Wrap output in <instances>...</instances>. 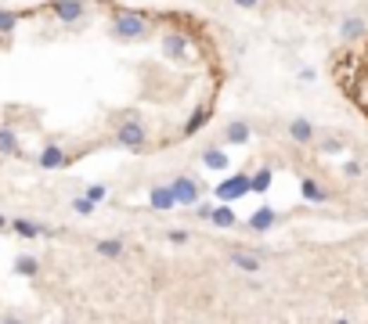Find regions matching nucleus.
<instances>
[{
  "instance_id": "obj_13",
  "label": "nucleus",
  "mask_w": 368,
  "mask_h": 324,
  "mask_svg": "<svg viewBox=\"0 0 368 324\" xmlns=\"http://www.w3.org/2000/svg\"><path fill=\"white\" fill-rule=\"evenodd\" d=\"M61 162H66V151L54 148V144H47V148L37 155V166H40V170H58Z\"/></svg>"
},
{
  "instance_id": "obj_9",
  "label": "nucleus",
  "mask_w": 368,
  "mask_h": 324,
  "mask_svg": "<svg viewBox=\"0 0 368 324\" xmlns=\"http://www.w3.org/2000/svg\"><path fill=\"white\" fill-rule=\"evenodd\" d=\"M274 223H278V213H274L271 206H260V209L250 216V223H245V227H250V231H257V235H267Z\"/></svg>"
},
{
  "instance_id": "obj_15",
  "label": "nucleus",
  "mask_w": 368,
  "mask_h": 324,
  "mask_svg": "<svg viewBox=\"0 0 368 324\" xmlns=\"http://www.w3.org/2000/svg\"><path fill=\"white\" fill-rule=\"evenodd\" d=\"M209 223L213 227H235V213H231V202H221V206H213V213H209Z\"/></svg>"
},
{
  "instance_id": "obj_19",
  "label": "nucleus",
  "mask_w": 368,
  "mask_h": 324,
  "mask_svg": "<svg viewBox=\"0 0 368 324\" xmlns=\"http://www.w3.org/2000/svg\"><path fill=\"white\" fill-rule=\"evenodd\" d=\"M0 155H18V137L11 126H0Z\"/></svg>"
},
{
  "instance_id": "obj_12",
  "label": "nucleus",
  "mask_w": 368,
  "mask_h": 324,
  "mask_svg": "<svg viewBox=\"0 0 368 324\" xmlns=\"http://www.w3.org/2000/svg\"><path fill=\"white\" fill-rule=\"evenodd\" d=\"M300 194H303L307 202H314V206L329 202V191H325L318 180H311V177H303V180H300Z\"/></svg>"
},
{
  "instance_id": "obj_1",
  "label": "nucleus",
  "mask_w": 368,
  "mask_h": 324,
  "mask_svg": "<svg viewBox=\"0 0 368 324\" xmlns=\"http://www.w3.org/2000/svg\"><path fill=\"white\" fill-rule=\"evenodd\" d=\"M109 37L116 44H137V40H148L152 37V15L148 11H116L112 25H109Z\"/></svg>"
},
{
  "instance_id": "obj_7",
  "label": "nucleus",
  "mask_w": 368,
  "mask_h": 324,
  "mask_svg": "<svg viewBox=\"0 0 368 324\" xmlns=\"http://www.w3.org/2000/svg\"><path fill=\"white\" fill-rule=\"evenodd\" d=\"M148 206H152V209H159V213H170V209L177 206L170 184H152V187H148Z\"/></svg>"
},
{
  "instance_id": "obj_27",
  "label": "nucleus",
  "mask_w": 368,
  "mask_h": 324,
  "mask_svg": "<svg viewBox=\"0 0 368 324\" xmlns=\"http://www.w3.org/2000/svg\"><path fill=\"white\" fill-rule=\"evenodd\" d=\"M166 238H170L173 245H184V242H192V235H188V231H180V227H177V231H170Z\"/></svg>"
},
{
  "instance_id": "obj_21",
  "label": "nucleus",
  "mask_w": 368,
  "mask_h": 324,
  "mask_svg": "<svg viewBox=\"0 0 368 324\" xmlns=\"http://www.w3.org/2000/svg\"><path fill=\"white\" fill-rule=\"evenodd\" d=\"M271 177H274L271 166H264V170H257V173L250 177V187H253V191H267V187H271Z\"/></svg>"
},
{
  "instance_id": "obj_4",
  "label": "nucleus",
  "mask_w": 368,
  "mask_h": 324,
  "mask_svg": "<svg viewBox=\"0 0 368 324\" xmlns=\"http://www.w3.org/2000/svg\"><path fill=\"white\" fill-rule=\"evenodd\" d=\"M87 11H90V0H58V4L51 8V15L61 25H76L80 18H87Z\"/></svg>"
},
{
  "instance_id": "obj_28",
  "label": "nucleus",
  "mask_w": 368,
  "mask_h": 324,
  "mask_svg": "<svg viewBox=\"0 0 368 324\" xmlns=\"http://www.w3.org/2000/svg\"><path fill=\"white\" fill-rule=\"evenodd\" d=\"M206 116H209V112H206V108H199V112H195V116H192V123H188V134H192V130H199V126H202V123H206Z\"/></svg>"
},
{
  "instance_id": "obj_26",
  "label": "nucleus",
  "mask_w": 368,
  "mask_h": 324,
  "mask_svg": "<svg viewBox=\"0 0 368 324\" xmlns=\"http://www.w3.org/2000/svg\"><path fill=\"white\" fill-rule=\"evenodd\" d=\"M87 199H90V202H102V199H105V184H90V187H87Z\"/></svg>"
},
{
  "instance_id": "obj_18",
  "label": "nucleus",
  "mask_w": 368,
  "mask_h": 324,
  "mask_svg": "<svg viewBox=\"0 0 368 324\" xmlns=\"http://www.w3.org/2000/svg\"><path fill=\"white\" fill-rule=\"evenodd\" d=\"M37 270H40V263H37V256H15V274H22V278H37Z\"/></svg>"
},
{
  "instance_id": "obj_16",
  "label": "nucleus",
  "mask_w": 368,
  "mask_h": 324,
  "mask_svg": "<svg viewBox=\"0 0 368 324\" xmlns=\"http://www.w3.org/2000/svg\"><path fill=\"white\" fill-rule=\"evenodd\" d=\"M224 141H228V144H245V141H250V126H245L242 119L228 123V126H224Z\"/></svg>"
},
{
  "instance_id": "obj_5",
  "label": "nucleus",
  "mask_w": 368,
  "mask_h": 324,
  "mask_svg": "<svg viewBox=\"0 0 368 324\" xmlns=\"http://www.w3.org/2000/svg\"><path fill=\"white\" fill-rule=\"evenodd\" d=\"M250 173H231L224 184H217V199L221 202H238L242 194H250Z\"/></svg>"
},
{
  "instance_id": "obj_23",
  "label": "nucleus",
  "mask_w": 368,
  "mask_h": 324,
  "mask_svg": "<svg viewBox=\"0 0 368 324\" xmlns=\"http://www.w3.org/2000/svg\"><path fill=\"white\" fill-rule=\"evenodd\" d=\"M94 206H98V202H90L87 194H80V199H73V213H76V216H90V213H94Z\"/></svg>"
},
{
  "instance_id": "obj_30",
  "label": "nucleus",
  "mask_w": 368,
  "mask_h": 324,
  "mask_svg": "<svg viewBox=\"0 0 368 324\" xmlns=\"http://www.w3.org/2000/svg\"><path fill=\"white\" fill-rule=\"evenodd\" d=\"M343 173H347V177H361V162H347Z\"/></svg>"
},
{
  "instance_id": "obj_2",
  "label": "nucleus",
  "mask_w": 368,
  "mask_h": 324,
  "mask_svg": "<svg viewBox=\"0 0 368 324\" xmlns=\"http://www.w3.org/2000/svg\"><path fill=\"white\" fill-rule=\"evenodd\" d=\"M116 144L134 148V151H141L148 144V126L137 119V112H123V123L116 126Z\"/></svg>"
},
{
  "instance_id": "obj_31",
  "label": "nucleus",
  "mask_w": 368,
  "mask_h": 324,
  "mask_svg": "<svg viewBox=\"0 0 368 324\" xmlns=\"http://www.w3.org/2000/svg\"><path fill=\"white\" fill-rule=\"evenodd\" d=\"M0 231H8V216L4 213H0Z\"/></svg>"
},
{
  "instance_id": "obj_22",
  "label": "nucleus",
  "mask_w": 368,
  "mask_h": 324,
  "mask_svg": "<svg viewBox=\"0 0 368 324\" xmlns=\"http://www.w3.org/2000/svg\"><path fill=\"white\" fill-rule=\"evenodd\" d=\"M15 29H18V11H4V8H0V32L11 37Z\"/></svg>"
},
{
  "instance_id": "obj_11",
  "label": "nucleus",
  "mask_w": 368,
  "mask_h": 324,
  "mask_svg": "<svg viewBox=\"0 0 368 324\" xmlns=\"http://www.w3.org/2000/svg\"><path fill=\"white\" fill-rule=\"evenodd\" d=\"M228 151L224 148H217V144H209V148H202V166L206 170H228Z\"/></svg>"
},
{
  "instance_id": "obj_10",
  "label": "nucleus",
  "mask_w": 368,
  "mask_h": 324,
  "mask_svg": "<svg viewBox=\"0 0 368 324\" xmlns=\"http://www.w3.org/2000/svg\"><path fill=\"white\" fill-rule=\"evenodd\" d=\"M368 32V22L361 18V15H347L343 22H340V40H361Z\"/></svg>"
},
{
  "instance_id": "obj_29",
  "label": "nucleus",
  "mask_w": 368,
  "mask_h": 324,
  "mask_svg": "<svg viewBox=\"0 0 368 324\" xmlns=\"http://www.w3.org/2000/svg\"><path fill=\"white\" fill-rule=\"evenodd\" d=\"M209 213H213V206H206V202L199 206V202H195V216H199V220H209Z\"/></svg>"
},
{
  "instance_id": "obj_25",
  "label": "nucleus",
  "mask_w": 368,
  "mask_h": 324,
  "mask_svg": "<svg viewBox=\"0 0 368 324\" xmlns=\"http://www.w3.org/2000/svg\"><path fill=\"white\" fill-rule=\"evenodd\" d=\"M235 8H242V11H260L264 8V0H231Z\"/></svg>"
},
{
  "instance_id": "obj_3",
  "label": "nucleus",
  "mask_w": 368,
  "mask_h": 324,
  "mask_svg": "<svg viewBox=\"0 0 368 324\" xmlns=\"http://www.w3.org/2000/svg\"><path fill=\"white\" fill-rule=\"evenodd\" d=\"M170 184V191H173V199H177V206H195L199 199H202V180L199 177H192V173H177L173 180H166Z\"/></svg>"
},
{
  "instance_id": "obj_6",
  "label": "nucleus",
  "mask_w": 368,
  "mask_h": 324,
  "mask_svg": "<svg viewBox=\"0 0 368 324\" xmlns=\"http://www.w3.org/2000/svg\"><path fill=\"white\" fill-rule=\"evenodd\" d=\"M228 263L242 274H260V256L257 252H245V249H231L228 252Z\"/></svg>"
},
{
  "instance_id": "obj_24",
  "label": "nucleus",
  "mask_w": 368,
  "mask_h": 324,
  "mask_svg": "<svg viewBox=\"0 0 368 324\" xmlns=\"http://www.w3.org/2000/svg\"><path fill=\"white\" fill-rule=\"evenodd\" d=\"M318 148H321V151H343V148H347V141H343V137H325Z\"/></svg>"
},
{
  "instance_id": "obj_14",
  "label": "nucleus",
  "mask_w": 368,
  "mask_h": 324,
  "mask_svg": "<svg viewBox=\"0 0 368 324\" xmlns=\"http://www.w3.org/2000/svg\"><path fill=\"white\" fill-rule=\"evenodd\" d=\"M94 252L105 256V259H119L127 252V245H123V238H102V242H94Z\"/></svg>"
},
{
  "instance_id": "obj_8",
  "label": "nucleus",
  "mask_w": 368,
  "mask_h": 324,
  "mask_svg": "<svg viewBox=\"0 0 368 324\" xmlns=\"http://www.w3.org/2000/svg\"><path fill=\"white\" fill-rule=\"evenodd\" d=\"M289 137H293L296 144H314L318 130H314V123H311V119L296 116V119H289Z\"/></svg>"
},
{
  "instance_id": "obj_20",
  "label": "nucleus",
  "mask_w": 368,
  "mask_h": 324,
  "mask_svg": "<svg viewBox=\"0 0 368 324\" xmlns=\"http://www.w3.org/2000/svg\"><path fill=\"white\" fill-rule=\"evenodd\" d=\"M163 51L170 58H184V37H180V32H166V37H163Z\"/></svg>"
},
{
  "instance_id": "obj_17",
  "label": "nucleus",
  "mask_w": 368,
  "mask_h": 324,
  "mask_svg": "<svg viewBox=\"0 0 368 324\" xmlns=\"http://www.w3.org/2000/svg\"><path fill=\"white\" fill-rule=\"evenodd\" d=\"M11 227H15V235H18V238H29V242L44 235V227H40V223H33V220H25V216H22V220H15Z\"/></svg>"
}]
</instances>
